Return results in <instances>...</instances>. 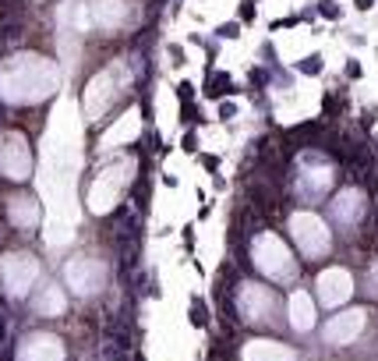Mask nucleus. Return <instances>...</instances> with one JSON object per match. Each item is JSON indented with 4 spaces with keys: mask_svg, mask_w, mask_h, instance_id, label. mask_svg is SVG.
<instances>
[{
    "mask_svg": "<svg viewBox=\"0 0 378 361\" xmlns=\"http://www.w3.org/2000/svg\"><path fill=\"white\" fill-rule=\"evenodd\" d=\"M180 149H184L187 156H198V135H195V131H187V135L180 138Z\"/></svg>",
    "mask_w": 378,
    "mask_h": 361,
    "instance_id": "nucleus-3",
    "label": "nucleus"
},
{
    "mask_svg": "<svg viewBox=\"0 0 378 361\" xmlns=\"http://www.w3.org/2000/svg\"><path fill=\"white\" fill-rule=\"evenodd\" d=\"M184 248H187V252L195 248V223H187V227H184Z\"/></svg>",
    "mask_w": 378,
    "mask_h": 361,
    "instance_id": "nucleus-7",
    "label": "nucleus"
},
{
    "mask_svg": "<svg viewBox=\"0 0 378 361\" xmlns=\"http://www.w3.org/2000/svg\"><path fill=\"white\" fill-rule=\"evenodd\" d=\"M241 21H244V25L254 21V4H251V0H244V4H241Z\"/></svg>",
    "mask_w": 378,
    "mask_h": 361,
    "instance_id": "nucleus-6",
    "label": "nucleus"
},
{
    "mask_svg": "<svg viewBox=\"0 0 378 361\" xmlns=\"http://www.w3.org/2000/svg\"><path fill=\"white\" fill-rule=\"evenodd\" d=\"M191 319H195V326H209V323H205V305H202L198 298L191 301Z\"/></svg>",
    "mask_w": 378,
    "mask_h": 361,
    "instance_id": "nucleus-4",
    "label": "nucleus"
},
{
    "mask_svg": "<svg viewBox=\"0 0 378 361\" xmlns=\"http://www.w3.org/2000/svg\"><path fill=\"white\" fill-rule=\"evenodd\" d=\"M234 113H237V106H234V103H223V106H219V117H223V120H230Z\"/></svg>",
    "mask_w": 378,
    "mask_h": 361,
    "instance_id": "nucleus-9",
    "label": "nucleus"
},
{
    "mask_svg": "<svg viewBox=\"0 0 378 361\" xmlns=\"http://www.w3.org/2000/svg\"><path fill=\"white\" fill-rule=\"evenodd\" d=\"M354 4H357V11H371V4H375V0H354Z\"/></svg>",
    "mask_w": 378,
    "mask_h": 361,
    "instance_id": "nucleus-11",
    "label": "nucleus"
},
{
    "mask_svg": "<svg viewBox=\"0 0 378 361\" xmlns=\"http://www.w3.org/2000/svg\"><path fill=\"white\" fill-rule=\"evenodd\" d=\"M297 71H300V74H318V71H322V57H318V53H315V57H304V60L297 64Z\"/></svg>",
    "mask_w": 378,
    "mask_h": 361,
    "instance_id": "nucleus-1",
    "label": "nucleus"
},
{
    "mask_svg": "<svg viewBox=\"0 0 378 361\" xmlns=\"http://www.w3.org/2000/svg\"><path fill=\"white\" fill-rule=\"evenodd\" d=\"M198 163H202L209 174H216V170H219V156H198Z\"/></svg>",
    "mask_w": 378,
    "mask_h": 361,
    "instance_id": "nucleus-5",
    "label": "nucleus"
},
{
    "mask_svg": "<svg viewBox=\"0 0 378 361\" xmlns=\"http://www.w3.org/2000/svg\"><path fill=\"white\" fill-rule=\"evenodd\" d=\"M177 99H180V106H191L195 103V85L191 82H180L177 85Z\"/></svg>",
    "mask_w": 378,
    "mask_h": 361,
    "instance_id": "nucleus-2",
    "label": "nucleus"
},
{
    "mask_svg": "<svg viewBox=\"0 0 378 361\" xmlns=\"http://www.w3.org/2000/svg\"><path fill=\"white\" fill-rule=\"evenodd\" d=\"M322 14L325 18H339V7L332 4V0H322Z\"/></svg>",
    "mask_w": 378,
    "mask_h": 361,
    "instance_id": "nucleus-8",
    "label": "nucleus"
},
{
    "mask_svg": "<svg viewBox=\"0 0 378 361\" xmlns=\"http://www.w3.org/2000/svg\"><path fill=\"white\" fill-rule=\"evenodd\" d=\"M347 74H350V78H361V64H357V60H347Z\"/></svg>",
    "mask_w": 378,
    "mask_h": 361,
    "instance_id": "nucleus-10",
    "label": "nucleus"
}]
</instances>
